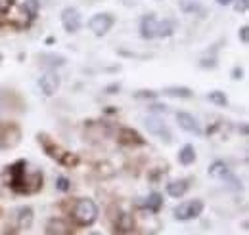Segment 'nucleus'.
Wrapping results in <instances>:
<instances>
[{"label": "nucleus", "instance_id": "nucleus-1", "mask_svg": "<svg viewBox=\"0 0 249 235\" xmlns=\"http://www.w3.org/2000/svg\"><path fill=\"white\" fill-rule=\"evenodd\" d=\"M10 172V184L12 189H16L18 193H35L42 187V174L40 172H31L27 174V163L25 161H18L16 165H12L8 168Z\"/></svg>", "mask_w": 249, "mask_h": 235}, {"label": "nucleus", "instance_id": "nucleus-27", "mask_svg": "<svg viewBox=\"0 0 249 235\" xmlns=\"http://www.w3.org/2000/svg\"><path fill=\"white\" fill-rule=\"evenodd\" d=\"M248 6H249V0H236V12H240V14H244V12H248Z\"/></svg>", "mask_w": 249, "mask_h": 235}, {"label": "nucleus", "instance_id": "nucleus-26", "mask_svg": "<svg viewBox=\"0 0 249 235\" xmlns=\"http://www.w3.org/2000/svg\"><path fill=\"white\" fill-rule=\"evenodd\" d=\"M56 187H58L60 191H67V189H69V180H67V178H63V176H60V178H58V182H56Z\"/></svg>", "mask_w": 249, "mask_h": 235}, {"label": "nucleus", "instance_id": "nucleus-4", "mask_svg": "<svg viewBox=\"0 0 249 235\" xmlns=\"http://www.w3.org/2000/svg\"><path fill=\"white\" fill-rule=\"evenodd\" d=\"M203 210V203L199 199H194V201H188V203H182L175 208V216L178 220H192V218H197Z\"/></svg>", "mask_w": 249, "mask_h": 235}, {"label": "nucleus", "instance_id": "nucleus-17", "mask_svg": "<svg viewBox=\"0 0 249 235\" xmlns=\"http://www.w3.org/2000/svg\"><path fill=\"white\" fill-rule=\"evenodd\" d=\"M177 29L175 19H163L161 23H157V36H171Z\"/></svg>", "mask_w": 249, "mask_h": 235}, {"label": "nucleus", "instance_id": "nucleus-7", "mask_svg": "<svg viewBox=\"0 0 249 235\" xmlns=\"http://www.w3.org/2000/svg\"><path fill=\"white\" fill-rule=\"evenodd\" d=\"M62 25L67 33H77L81 29V14L75 8H65L62 12Z\"/></svg>", "mask_w": 249, "mask_h": 235}, {"label": "nucleus", "instance_id": "nucleus-23", "mask_svg": "<svg viewBox=\"0 0 249 235\" xmlns=\"http://www.w3.org/2000/svg\"><path fill=\"white\" fill-rule=\"evenodd\" d=\"M207 98H209V101L217 103V105H220V107H224V105L228 103V100H226L224 92H218V90H215V92H211V94H209Z\"/></svg>", "mask_w": 249, "mask_h": 235}, {"label": "nucleus", "instance_id": "nucleus-2", "mask_svg": "<svg viewBox=\"0 0 249 235\" xmlns=\"http://www.w3.org/2000/svg\"><path fill=\"white\" fill-rule=\"evenodd\" d=\"M98 216V206L94 205L90 199H81L77 201V205L73 208V218L81 224V226H90Z\"/></svg>", "mask_w": 249, "mask_h": 235}, {"label": "nucleus", "instance_id": "nucleus-6", "mask_svg": "<svg viewBox=\"0 0 249 235\" xmlns=\"http://www.w3.org/2000/svg\"><path fill=\"white\" fill-rule=\"evenodd\" d=\"M19 142V128L16 124H0V147H14Z\"/></svg>", "mask_w": 249, "mask_h": 235}, {"label": "nucleus", "instance_id": "nucleus-33", "mask_svg": "<svg viewBox=\"0 0 249 235\" xmlns=\"http://www.w3.org/2000/svg\"><path fill=\"white\" fill-rule=\"evenodd\" d=\"M90 235H102V234H90Z\"/></svg>", "mask_w": 249, "mask_h": 235}, {"label": "nucleus", "instance_id": "nucleus-12", "mask_svg": "<svg viewBox=\"0 0 249 235\" xmlns=\"http://www.w3.org/2000/svg\"><path fill=\"white\" fill-rule=\"evenodd\" d=\"M119 142L124 144V146H142L144 144V140L140 138V134L134 132V130H130V128H123L119 132Z\"/></svg>", "mask_w": 249, "mask_h": 235}, {"label": "nucleus", "instance_id": "nucleus-5", "mask_svg": "<svg viewBox=\"0 0 249 235\" xmlns=\"http://www.w3.org/2000/svg\"><path fill=\"white\" fill-rule=\"evenodd\" d=\"M113 23H115V17L111 14H96L90 19L89 27H90V31L96 36H102V34H106L107 31L113 27Z\"/></svg>", "mask_w": 249, "mask_h": 235}, {"label": "nucleus", "instance_id": "nucleus-28", "mask_svg": "<svg viewBox=\"0 0 249 235\" xmlns=\"http://www.w3.org/2000/svg\"><path fill=\"white\" fill-rule=\"evenodd\" d=\"M248 27H242V29H240V38H242V42H244V44H248V40H249V34H248Z\"/></svg>", "mask_w": 249, "mask_h": 235}, {"label": "nucleus", "instance_id": "nucleus-21", "mask_svg": "<svg viewBox=\"0 0 249 235\" xmlns=\"http://www.w3.org/2000/svg\"><path fill=\"white\" fill-rule=\"evenodd\" d=\"M23 10H25L29 21L35 19L36 14H38V0H23Z\"/></svg>", "mask_w": 249, "mask_h": 235}, {"label": "nucleus", "instance_id": "nucleus-19", "mask_svg": "<svg viewBox=\"0 0 249 235\" xmlns=\"http://www.w3.org/2000/svg\"><path fill=\"white\" fill-rule=\"evenodd\" d=\"M165 96H171V98H192V90L184 88V86H171V88L163 90Z\"/></svg>", "mask_w": 249, "mask_h": 235}, {"label": "nucleus", "instance_id": "nucleus-15", "mask_svg": "<svg viewBox=\"0 0 249 235\" xmlns=\"http://www.w3.org/2000/svg\"><path fill=\"white\" fill-rule=\"evenodd\" d=\"M209 176H211V178H220V180L228 178V176H230V172H228V167H226L222 161H217V163H213V165H211V168H209Z\"/></svg>", "mask_w": 249, "mask_h": 235}, {"label": "nucleus", "instance_id": "nucleus-11", "mask_svg": "<svg viewBox=\"0 0 249 235\" xmlns=\"http://www.w3.org/2000/svg\"><path fill=\"white\" fill-rule=\"evenodd\" d=\"M177 120H178V126H180L182 130L192 132V134H201V128H199L197 120L192 117L190 113H184V111L177 113Z\"/></svg>", "mask_w": 249, "mask_h": 235}, {"label": "nucleus", "instance_id": "nucleus-10", "mask_svg": "<svg viewBox=\"0 0 249 235\" xmlns=\"http://www.w3.org/2000/svg\"><path fill=\"white\" fill-rule=\"evenodd\" d=\"M140 34L142 38H154L157 36V19L154 14H148L142 17V23H140Z\"/></svg>", "mask_w": 249, "mask_h": 235}, {"label": "nucleus", "instance_id": "nucleus-20", "mask_svg": "<svg viewBox=\"0 0 249 235\" xmlns=\"http://www.w3.org/2000/svg\"><path fill=\"white\" fill-rule=\"evenodd\" d=\"M180 8L188 12V14H197L199 17H203L205 16V10H203V6L201 4H197V2H188V0H182L180 2Z\"/></svg>", "mask_w": 249, "mask_h": 235}, {"label": "nucleus", "instance_id": "nucleus-22", "mask_svg": "<svg viewBox=\"0 0 249 235\" xmlns=\"http://www.w3.org/2000/svg\"><path fill=\"white\" fill-rule=\"evenodd\" d=\"M161 205H163V199H161L159 193H152V195L146 199V208L152 210V212H157V210L161 208Z\"/></svg>", "mask_w": 249, "mask_h": 235}, {"label": "nucleus", "instance_id": "nucleus-18", "mask_svg": "<svg viewBox=\"0 0 249 235\" xmlns=\"http://www.w3.org/2000/svg\"><path fill=\"white\" fill-rule=\"evenodd\" d=\"M178 161H180L184 167L192 165V163L196 161V149L192 146H184L180 149V153H178Z\"/></svg>", "mask_w": 249, "mask_h": 235}, {"label": "nucleus", "instance_id": "nucleus-8", "mask_svg": "<svg viewBox=\"0 0 249 235\" xmlns=\"http://www.w3.org/2000/svg\"><path fill=\"white\" fill-rule=\"evenodd\" d=\"M38 84H40V90L44 92V96H54L58 92V88H60V77L54 71H50V73L40 77Z\"/></svg>", "mask_w": 249, "mask_h": 235}, {"label": "nucleus", "instance_id": "nucleus-32", "mask_svg": "<svg viewBox=\"0 0 249 235\" xmlns=\"http://www.w3.org/2000/svg\"><path fill=\"white\" fill-rule=\"evenodd\" d=\"M218 4H222V6H226V4H230V2H232V0H217Z\"/></svg>", "mask_w": 249, "mask_h": 235}, {"label": "nucleus", "instance_id": "nucleus-14", "mask_svg": "<svg viewBox=\"0 0 249 235\" xmlns=\"http://www.w3.org/2000/svg\"><path fill=\"white\" fill-rule=\"evenodd\" d=\"M18 224H19V228H23V230L31 228V224H33V210L29 208V206H21V208L18 210Z\"/></svg>", "mask_w": 249, "mask_h": 235}, {"label": "nucleus", "instance_id": "nucleus-24", "mask_svg": "<svg viewBox=\"0 0 249 235\" xmlns=\"http://www.w3.org/2000/svg\"><path fill=\"white\" fill-rule=\"evenodd\" d=\"M117 228L121 232H130L132 230V216L130 214H121V218L117 222Z\"/></svg>", "mask_w": 249, "mask_h": 235}, {"label": "nucleus", "instance_id": "nucleus-3", "mask_svg": "<svg viewBox=\"0 0 249 235\" xmlns=\"http://www.w3.org/2000/svg\"><path fill=\"white\" fill-rule=\"evenodd\" d=\"M38 142H42V146L46 149V153L52 157V159H56V161H60L62 165H67V167H75L77 163H79V159H77V155H73V153H69V151H63L62 147L54 146L50 140H48V136H38Z\"/></svg>", "mask_w": 249, "mask_h": 235}, {"label": "nucleus", "instance_id": "nucleus-16", "mask_svg": "<svg viewBox=\"0 0 249 235\" xmlns=\"http://www.w3.org/2000/svg\"><path fill=\"white\" fill-rule=\"evenodd\" d=\"M48 235H69V228L62 220H50L48 222Z\"/></svg>", "mask_w": 249, "mask_h": 235}, {"label": "nucleus", "instance_id": "nucleus-9", "mask_svg": "<svg viewBox=\"0 0 249 235\" xmlns=\"http://www.w3.org/2000/svg\"><path fill=\"white\" fill-rule=\"evenodd\" d=\"M146 128L152 132V134H156V136H159L161 140H165L167 144L171 142V132H169V128L159 120L157 117H146Z\"/></svg>", "mask_w": 249, "mask_h": 235}, {"label": "nucleus", "instance_id": "nucleus-31", "mask_svg": "<svg viewBox=\"0 0 249 235\" xmlns=\"http://www.w3.org/2000/svg\"><path fill=\"white\" fill-rule=\"evenodd\" d=\"M152 109H154V111H167V107H165V105H159V103L152 105Z\"/></svg>", "mask_w": 249, "mask_h": 235}, {"label": "nucleus", "instance_id": "nucleus-30", "mask_svg": "<svg viewBox=\"0 0 249 235\" xmlns=\"http://www.w3.org/2000/svg\"><path fill=\"white\" fill-rule=\"evenodd\" d=\"M242 75H244V71L236 67V69H234V79H242Z\"/></svg>", "mask_w": 249, "mask_h": 235}, {"label": "nucleus", "instance_id": "nucleus-13", "mask_svg": "<svg viewBox=\"0 0 249 235\" xmlns=\"http://www.w3.org/2000/svg\"><path fill=\"white\" fill-rule=\"evenodd\" d=\"M186 191H188V182H186V180H177V182L167 184V193H169L171 197H175V199L182 197Z\"/></svg>", "mask_w": 249, "mask_h": 235}, {"label": "nucleus", "instance_id": "nucleus-25", "mask_svg": "<svg viewBox=\"0 0 249 235\" xmlns=\"http://www.w3.org/2000/svg\"><path fill=\"white\" fill-rule=\"evenodd\" d=\"M42 58L50 59V61H44V65H52V67H60L65 63V58H62V56H42Z\"/></svg>", "mask_w": 249, "mask_h": 235}, {"label": "nucleus", "instance_id": "nucleus-29", "mask_svg": "<svg viewBox=\"0 0 249 235\" xmlns=\"http://www.w3.org/2000/svg\"><path fill=\"white\" fill-rule=\"evenodd\" d=\"M136 98H156V94L154 92H138Z\"/></svg>", "mask_w": 249, "mask_h": 235}]
</instances>
